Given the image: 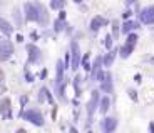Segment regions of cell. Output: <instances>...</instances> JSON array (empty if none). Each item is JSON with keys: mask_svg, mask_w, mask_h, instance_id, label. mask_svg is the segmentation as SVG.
<instances>
[{"mask_svg": "<svg viewBox=\"0 0 154 133\" xmlns=\"http://www.w3.org/2000/svg\"><path fill=\"white\" fill-rule=\"evenodd\" d=\"M14 53V43L10 40H0V62H7Z\"/></svg>", "mask_w": 154, "mask_h": 133, "instance_id": "3957f363", "label": "cell"}, {"mask_svg": "<svg viewBox=\"0 0 154 133\" xmlns=\"http://www.w3.org/2000/svg\"><path fill=\"white\" fill-rule=\"evenodd\" d=\"M64 25H66V23H64V19H60V17H59V19L55 20V23H54V28H55V32H60V30H64Z\"/></svg>", "mask_w": 154, "mask_h": 133, "instance_id": "44dd1931", "label": "cell"}, {"mask_svg": "<svg viewBox=\"0 0 154 133\" xmlns=\"http://www.w3.org/2000/svg\"><path fill=\"white\" fill-rule=\"evenodd\" d=\"M0 32H2L5 37H10V35L14 33V27H12L5 19H0Z\"/></svg>", "mask_w": 154, "mask_h": 133, "instance_id": "9a60e30c", "label": "cell"}, {"mask_svg": "<svg viewBox=\"0 0 154 133\" xmlns=\"http://www.w3.org/2000/svg\"><path fill=\"white\" fill-rule=\"evenodd\" d=\"M109 106H111V100H109V97H102V98L99 100V111L100 113H107Z\"/></svg>", "mask_w": 154, "mask_h": 133, "instance_id": "2e32d148", "label": "cell"}, {"mask_svg": "<svg viewBox=\"0 0 154 133\" xmlns=\"http://www.w3.org/2000/svg\"><path fill=\"white\" fill-rule=\"evenodd\" d=\"M132 15V12L131 10H127V12H124V19H129V17Z\"/></svg>", "mask_w": 154, "mask_h": 133, "instance_id": "f1b7e54d", "label": "cell"}, {"mask_svg": "<svg viewBox=\"0 0 154 133\" xmlns=\"http://www.w3.org/2000/svg\"><path fill=\"white\" fill-rule=\"evenodd\" d=\"M100 90L104 93H112L114 91V85H112V75L109 72H106L104 75V80L100 82Z\"/></svg>", "mask_w": 154, "mask_h": 133, "instance_id": "9c48e42d", "label": "cell"}, {"mask_svg": "<svg viewBox=\"0 0 154 133\" xmlns=\"http://www.w3.org/2000/svg\"><path fill=\"white\" fill-rule=\"evenodd\" d=\"M81 48L77 45V42H70V68L75 72L79 68V65H81Z\"/></svg>", "mask_w": 154, "mask_h": 133, "instance_id": "6da1fadb", "label": "cell"}, {"mask_svg": "<svg viewBox=\"0 0 154 133\" xmlns=\"http://www.w3.org/2000/svg\"><path fill=\"white\" fill-rule=\"evenodd\" d=\"M23 12H25V20L27 22H37V7H35V2H27L23 5Z\"/></svg>", "mask_w": 154, "mask_h": 133, "instance_id": "5b68a950", "label": "cell"}, {"mask_svg": "<svg viewBox=\"0 0 154 133\" xmlns=\"http://www.w3.org/2000/svg\"><path fill=\"white\" fill-rule=\"evenodd\" d=\"M8 111H10V98H2L0 100V113L8 115Z\"/></svg>", "mask_w": 154, "mask_h": 133, "instance_id": "e0dca14e", "label": "cell"}, {"mask_svg": "<svg viewBox=\"0 0 154 133\" xmlns=\"http://www.w3.org/2000/svg\"><path fill=\"white\" fill-rule=\"evenodd\" d=\"M119 35V23L112 22V37H117Z\"/></svg>", "mask_w": 154, "mask_h": 133, "instance_id": "cb8c5ba5", "label": "cell"}, {"mask_svg": "<svg viewBox=\"0 0 154 133\" xmlns=\"http://www.w3.org/2000/svg\"><path fill=\"white\" fill-rule=\"evenodd\" d=\"M149 130H151V132L154 133V122H152V123H151V125H149Z\"/></svg>", "mask_w": 154, "mask_h": 133, "instance_id": "1f68e13d", "label": "cell"}, {"mask_svg": "<svg viewBox=\"0 0 154 133\" xmlns=\"http://www.w3.org/2000/svg\"><path fill=\"white\" fill-rule=\"evenodd\" d=\"M35 7H37V13H38L37 23L42 25V27H45L47 23H49V12H47V8L44 7L42 4H38V2H35Z\"/></svg>", "mask_w": 154, "mask_h": 133, "instance_id": "52a82bcc", "label": "cell"}, {"mask_svg": "<svg viewBox=\"0 0 154 133\" xmlns=\"http://www.w3.org/2000/svg\"><path fill=\"white\" fill-rule=\"evenodd\" d=\"M127 93H129V97H131V98L134 100V102H136V100H137V95H136V91H134V90H129V91H127Z\"/></svg>", "mask_w": 154, "mask_h": 133, "instance_id": "4316f807", "label": "cell"}, {"mask_svg": "<svg viewBox=\"0 0 154 133\" xmlns=\"http://www.w3.org/2000/svg\"><path fill=\"white\" fill-rule=\"evenodd\" d=\"M2 80H4V72H2V68H0V83H2Z\"/></svg>", "mask_w": 154, "mask_h": 133, "instance_id": "4dcf8cb0", "label": "cell"}, {"mask_svg": "<svg viewBox=\"0 0 154 133\" xmlns=\"http://www.w3.org/2000/svg\"><path fill=\"white\" fill-rule=\"evenodd\" d=\"M114 58H116V52H109L107 55L102 58V65H104V67H111L112 62H114Z\"/></svg>", "mask_w": 154, "mask_h": 133, "instance_id": "d6986e66", "label": "cell"}, {"mask_svg": "<svg viewBox=\"0 0 154 133\" xmlns=\"http://www.w3.org/2000/svg\"><path fill=\"white\" fill-rule=\"evenodd\" d=\"M139 19L144 25H152L154 23V5H149V7H144L139 13Z\"/></svg>", "mask_w": 154, "mask_h": 133, "instance_id": "277c9868", "label": "cell"}, {"mask_svg": "<svg viewBox=\"0 0 154 133\" xmlns=\"http://www.w3.org/2000/svg\"><path fill=\"white\" fill-rule=\"evenodd\" d=\"M102 130H104L106 133H111V132H114L116 128H117V120L116 118H112V117H107V118H104L102 120Z\"/></svg>", "mask_w": 154, "mask_h": 133, "instance_id": "30bf717a", "label": "cell"}, {"mask_svg": "<svg viewBox=\"0 0 154 133\" xmlns=\"http://www.w3.org/2000/svg\"><path fill=\"white\" fill-rule=\"evenodd\" d=\"M104 45H106V48H109V50L112 48V35H106V42H104Z\"/></svg>", "mask_w": 154, "mask_h": 133, "instance_id": "d4e9b609", "label": "cell"}, {"mask_svg": "<svg viewBox=\"0 0 154 133\" xmlns=\"http://www.w3.org/2000/svg\"><path fill=\"white\" fill-rule=\"evenodd\" d=\"M74 2H77V4H81V2H82V0H74Z\"/></svg>", "mask_w": 154, "mask_h": 133, "instance_id": "d6a6232c", "label": "cell"}, {"mask_svg": "<svg viewBox=\"0 0 154 133\" xmlns=\"http://www.w3.org/2000/svg\"><path fill=\"white\" fill-rule=\"evenodd\" d=\"M82 65H84L85 70H91V65H89V53L84 55V58H82Z\"/></svg>", "mask_w": 154, "mask_h": 133, "instance_id": "484cf974", "label": "cell"}, {"mask_svg": "<svg viewBox=\"0 0 154 133\" xmlns=\"http://www.w3.org/2000/svg\"><path fill=\"white\" fill-rule=\"evenodd\" d=\"M50 7L54 10H62L66 7V0H50Z\"/></svg>", "mask_w": 154, "mask_h": 133, "instance_id": "ffe728a7", "label": "cell"}, {"mask_svg": "<svg viewBox=\"0 0 154 133\" xmlns=\"http://www.w3.org/2000/svg\"><path fill=\"white\" fill-rule=\"evenodd\" d=\"M134 48H136V43H131V42H126L122 47H121V50H119V55L122 58H127V57H131V53L134 52Z\"/></svg>", "mask_w": 154, "mask_h": 133, "instance_id": "7c38bea8", "label": "cell"}, {"mask_svg": "<svg viewBox=\"0 0 154 133\" xmlns=\"http://www.w3.org/2000/svg\"><path fill=\"white\" fill-rule=\"evenodd\" d=\"M20 102H22V105H25V103H27V97H22V98H20Z\"/></svg>", "mask_w": 154, "mask_h": 133, "instance_id": "f546056e", "label": "cell"}, {"mask_svg": "<svg viewBox=\"0 0 154 133\" xmlns=\"http://www.w3.org/2000/svg\"><path fill=\"white\" fill-rule=\"evenodd\" d=\"M22 117L25 118L27 122L34 123L35 126H42V125H44V117H42V113H40L38 110H34V108H30V110L23 111Z\"/></svg>", "mask_w": 154, "mask_h": 133, "instance_id": "7a4b0ae2", "label": "cell"}, {"mask_svg": "<svg viewBox=\"0 0 154 133\" xmlns=\"http://www.w3.org/2000/svg\"><path fill=\"white\" fill-rule=\"evenodd\" d=\"M137 27H139L137 22H134V20H126V22L122 23V27H121V32H122L124 35H127V33H131L134 28H137Z\"/></svg>", "mask_w": 154, "mask_h": 133, "instance_id": "5bb4252c", "label": "cell"}, {"mask_svg": "<svg viewBox=\"0 0 154 133\" xmlns=\"http://www.w3.org/2000/svg\"><path fill=\"white\" fill-rule=\"evenodd\" d=\"M99 100H100L99 91L94 90V91H92V95H91V100L87 102V113H89V118H91V117L94 115V111H96L97 105H99Z\"/></svg>", "mask_w": 154, "mask_h": 133, "instance_id": "ba28073f", "label": "cell"}, {"mask_svg": "<svg viewBox=\"0 0 154 133\" xmlns=\"http://www.w3.org/2000/svg\"><path fill=\"white\" fill-rule=\"evenodd\" d=\"M27 53H29V63H38V62L42 60V52L34 43L27 45Z\"/></svg>", "mask_w": 154, "mask_h": 133, "instance_id": "8992f818", "label": "cell"}, {"mask_svg": "<svg viewBox=\"0 0 154 133\" xmlns=\"http://www.w3.org/2000/svg\"><path fill=\"white\" fill-rule=\"evenodd\" d=\"M64 68L66 65L62 60H57V65H55V72H57V77H55V87L60 83H64Z\"/></svg>", "mask_w": 154, "mask_h": 133, "instance_id": "8fae6325", "label": "cell"}, {"mask_svg": "<svg viewBox=\"0 0 154 133\" xmlns=\"http://www.w3.org/2000/svg\"><path fill=\"white\" fill-rule=\"evenodd\" d=\"M79 83H81V77H77V78L74 80V88H75V95L77 97L81 95V87H79Z\"/></svg>", "mask_w": 154, "mask_h": 133, "instance_id": "7402d4cb", "label": "cell"}, {"mask_svg": "<svg viewBox=\"0 0 154 133\" xmlns=\"http://www.w3.org/2000/svg\"><path fill=\"white\" fill-rule=\"evenodd\" d=\"M106 23H107V20H106L104 17L96 15L92 20H91V30H92V32H97V30L100 28V27H104Z\"/></svg>", "mask_w": 154, "mask_h": 133, "instance_id": "4fadbf2b", "label": "cell"}, {"mask_svg": "<svg viewBox=\"0 0 154 133\" xmlns=\"http://www.w3.org/2000/svg\"><path fill=\"white\" fill-rule=\"evenodd\" d=\"M100 67H102V58L97 57L96 62H94V65L91 67V72H92V78H96V75L100 72Z\"/></svg>", "mask_w": 154, "mask_h": 133, "instance_id": "ac0fdd59", "label": "cell"}, {"mask_svg": "<svg viewBox=\"0 0 154 133\" xmlns=\"http://www.w3.org/2000/svg\"><path fill=\"white\" fill-rule=\"evenodd\" d=\"M124 4H126L127 7H131L132 4H136V0H124Z\"/></svg>", "mask_w": 154, "mask_h": 133, "instance_id": "83f0119b", "label": "cell"}, {"mask_svg": "<svg viewBox=\"0 0 154 133\" xmlns=\"http://www.w3.org/2000/svg\"><path fill=\"white\" fill-rule=\"evenodd\" d=\"M14 19H15V22H17V27H20L22 20H20V10L19 8H14Z\"/></svg>", "mask_w": 154, "mask_h": 133, "instance_id": "603a6c76", "label": "cell"}]
</instances>
